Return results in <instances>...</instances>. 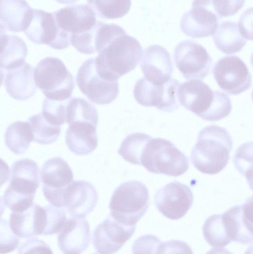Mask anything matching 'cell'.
<instances>
[{"label":"cell","mask_w":253,"mask_h":254,"mask_svg":"<svg viewBox=\"0 0 253 254\" xmlns=\"http://www.w3.org/2000/svg\"><path fill=\"white\" fill-rule=\"evenodd\" d=\"M232 147V137L225 128L216 125L207 126L199 133L191 151L192 163L202 173L216 174L228 164Z\"/></svg>","instance_id":"6da1fadb"},{"label":"cell","mask_w":253,"mask_h":254,"mask_svg":"<svg viewBox=\"0 0 253 254\" xmlns=\"http://www.w3.org/2000/svg\"><path fill=\"white\" fill-rule=\"evenodd\" d=\"M177 97L185 109L207 121L221 120L228 116L232 109L227 95L212 90L201 80L191 79L179 84Z\"/></svg>","instance_id":"7a4b0ae2"},{"label":"cell","mask_w":253,"mask_h":254,"mask_svg":"<svg viewBox=\"0 0 253 254\" xmlns=\"http://www.w3.org/2000/svg\"><path fill=\"white\" fill-rule=\"evenodd\" d=\"M143 50L140 42L126 33L113 39L95 58L97 72L108 80L117 81L135 69Z\"/></svg>","instance_id":"3957f363"},{"label":"cell","mask_w":253,"mask_h":254,"mask_svg":"<svg viewBox=\"0 0 253 254\" xmlns=\"http://www.w3.org/2000/svg\"><path fill=\"white\" fill-rule=\"evenodd\" d=\"M11 175L3 195L4 203L12 212H21L33 203L39 186V168L34 160L22 159L13 163Z\"/></svg>","instance_id":"277c9868"},{"label":"cell","mask_w":253,"mask_h":254,"mask_svg":"<svg viewBox=\"0 0 253 254\" xmlns=\"http://www.w3.org/2000/svg\"><path fill=\"white\" fill-rule=\"evenodd\" d=\"M149 203L147 186L139 181H128L114 190L109 204L110 214L120 223L136 225L147 212Z\"/></svg>","instance_id":"5b68a950"},{"label":"cell","mask_w":253,"mask_h":254,"mask_svg":"<svg viewBox=\"0 0 253 254\" xmlns=\"http://www.w3.org/2000/svg\"><path fill=\"white\" fill-rule=\"evenodd\" d=\"M141 164L149 172L178 177L189 169V161L185 154L169 140L151 139L141 159Z\"/></svg>","instance_id":"8992f818"},{"label":"cell","mask_w":253,"mask_h":254,"mask_svg":"<svg viewBox=\"0 0 253 254\" xmlns=\"http://www.w3.org/2000/svg\"><path fill=\"white\" fill-rule=\"evenodd\" d=\"M33 77L37 87L46 98L56 101L71 98L74 78L60 59L50 57L41 60L34 70Z\"/></svg>","instance_id":"52a82bcc"},{"label":"cell","mask_w":253,"mask_h":254,"mask_svg":"<svg viewBox=\"0 0 253 254\" xmlns=\"http://www.w3.org/2000/svg\"><path fill=\"white\" fill-rule=\"evenodd\" d=\"M76 79L80 91L95 104H108L118 95V80H108L99 74L96 68L95 58L89 59L82 64Z\"/></svg>","instance_id":"ba28073f"},{"label":"cell","mask_w":253,"mask_h":254,"mask_svg":"<svg viewBox=\"0 0 253 254\" xmlns=\"http://www.w3.org/2000/svg\"><path fill=\"white\" fill-rule=\"evenodd\" d=\"M176 67L187 79L203 80L210 72L212 59L206 49L195 41L186 40L175 47Z\"/></svg>","instance_id":"9c48e42d"},{"label":"cell","mask_w":253,"mask_h":254,"mask_svg":"<svg viewBox=\"0 0 253 254\" xmlns=\"http://www.w3.org/2000/svg\"><path fill=\"white\" fill-rule=\"evenodd\" d=\"M180 82L170 78L162 85H156L145 77L136 83L133 93L136 101L145 107H155L162 111L170 113L177 109L179 102L177 90Z\"/></svg>","instance_id":"30bf717a"},{"label":"cell","mask_w":253,"mask_h":254,"mask_svg":"<svg viewBox=\"0 0 253 254\" xmlns=\"http://www.w3.org/2000/svg\"><path fill=\"white\" fill-rule=\"evenodd\" d=\"M73 178L72 169L61 157L47 160L41 169V180L43 192L48 201L63 208L64 191Z\"/></svg>","instance_id":"8fae6325"},{"label":"cell","mask_w":253,"mask_h":254,"mask_svg":"<svg viewBox=\"0 0 253 254\" xmlns=\"http://www.w3.org/2000/svg\"><path fill=\"white\" fill-rule=\"evenodd\" d=\"M59 39L67 48L71 36L91 29L96 23V14L90 6L79 4L65 7L52 12Z\"/></svg>","instance_id":"7c38bea8"},{"label":"cell","mask_w":253,"mask_h":254,"mask_svg":"<svg viewBox=\"0 0 253 254\" xmlns=\"http://www.w3.org/2000/svg\"><path fill=\"white\" fill-rule=\"evenodd\" d=\"M219 87L230 95H238L248 89L252 76L246 64L238 57H224L215 64L212 70Z\"/></svg>","instance_id":"4fadbf2b"},{"label":"cell","mask_w":253,"mask_h":254,"mask_svg":"<svg viewBox=\"0 0 253 254\" xmlns=\"http://www.w3.org/2000/svg\"><path fill=\"white\" fill-rule=\"evenodd\" d=\"M193 194L186 185L174 181L159 189L154 197L157 210L165 217L172 220L182 218L191 207Z\"/></svg>","instance_id":"5bb4252c"},{"label":"cell","mask_w":253,"mask_h":254,"mask_svg":"<svg viewBox=\"0 0 253 254\" xmlns=\"http://www.w3.org/2000/svg\"><path fill=\"white\" fill-rule=\"evenodd\" d=\"M211 6V0H194L191 9L182 16L181 31L193 38L213 35L221 18L210 8Z\"/></svg>","instance_id":"9a60e30c"},{"label":"cell","mask_w":253,"mask_h":254,"mask_svg":"<svg viewBox=\"0 0 253 254\" xmlns=\"http://www.w3.org/2000/svg\"><path fill=\"white\" fill-rule=\"evenodd\" d=\"M136 225H126L114 220L110 214L95 229L92 241L98 253L113 254L131 238Z\"/></svg>","instance_id":"2e32d148"},{"label":"cell","mask_w":253,"mask_h":254,"mask_svg":"<svg viewBox=\"0 0 253 254\" xmlns=\"http://www.w3.org/2000/svg\"><path fill=\"white\" fill-rule=\"evenodd\" d=\"M253 196L241 205L234 206L222 214L227 233L231 241L247 244L253 242Z\"/></svg>","instance_id":"e0dca14e"},{"label":"cell","mask_w":253,"mask_h":254,"mask_svg":"<svg viewBox=\"0 0 253 254\" xmlns=\"http://www.w3.org/2000/svg\"><path fill=\"white\" fill-rule=\"evenodd\" d=\"M140 65L145 78L156 85L167 82L173 69L169 52L158 45H151L144 50Z\"/></svg>","instance_id":"ac0fdd59"},{"label":"cell","mask_w":253,"mask_h":254,"mask_svg":"<svg viewBox=\"0 0 253 254\" xmlns=\"http://www.w3.org/2000/svg\"><path fill=\"white\" fill-rule=\"evenodd\" d=\"M98 199L96 189L90 183L73 181L64 191L63 207L72 217L84 218L94 209Z\"/></svg>","instance_id":"d6986e66"},{"label":"cell","mask_w":253,"mask_h":254,"mask_svg":"<svg viewBox=\"0 0 253 254\" xmlns=\"http://www.w3.org/2000/svg\"><path fill=\"white\" fill-rule=\"evenodd\" d=\"M57 236L58 246L64 254H81L88 247L91 233L88 221L73 217L66 220Z\"/></svg>","instance_id":"ffe728a7"},{"label":"cell","mask_w":253,"mask_h":254,"mask_svg":"<svg viewBox=\"0 0 253 254\" xmlns=\"http://www.w3.org/2000/svg\"><path fill=\"white\" fill-rule=\"evenodd\" d=\"M27 38L37 44H46L60 50L57 28L52 13L33 9L30 22L24 31Z\"/></svg>","instance_id":"44dd1931"},{"label":"cell","mask_w":253,"mask_h":254,"mask_svg":"<svg viewBox=\"0 0 253 254\" xmlns=\"http://www.w3.org/2000/svg\"><path fill=\"white\" fill-rule=\"evenodd\" d=\"M46 224L45 208L37 204H33L21 212H12L10 215V226L14 234L21 238L43 235Z\"/></svg>","instance_id":"7402d4cb"},{"label":"cell","mask_w":253,"mask_h":254,"mask_svg":"<svg viewBox=\"0 0 253 254\" xmlns=\"http://www.w3.org/2000/svg\"><path fill=\"white\" fill-rule=\"evenodd\" d=\"M68 125L65 132V142L72 152L79 156L87 155L97 148L98 125L89 121H76Z\"/></svg>","instance_id":"603a6c76"},{"label":"cell","mask_w":253,"mask_h":254,"mask_svg":"<svg viewBox=\"0 0 253 254\" xmlns=\"http://www.w3.org/2000/svg\"><path fill=\"white\" fill-rule=\"evenodd\" d=\"M33 73L32 66L25 62L19 66L8 70L4 86L9 95L18 100H26L32 97L37 88Z\"/></svg>","instance_id":"cb8c5ba5"},{"label":"cell","mask_w":253,"mask_h":254,"mask_svg":"<svg viewBox=\"0 0 253 254\" xmlns=\"http://www.w3.org/2000/svg\"><path fill=\"white\" fill-rule=\"evenodd\" d=\"M33 13L25 0H0V22L12 32L24 31Z\"/></svg>","instance_id":"d4e9b609"},{"label":"cell","mask_w":253,"mask_h":254,"mask_svg":"<svg viewBox=\"0 0 253 254\" xmlns=\"http://www.w3.org/2000/svg\"><path fill=\"white\" fill-rule=\"evenodd\" d=\"M212 37L216 47L227 54L240 52L247 43V39L239 30L237 23L230 21L218 24Z\"/></svg>","instance_id":"484cf974"},{"label":"cell","mask_w":253,"mask_h":254,"mask_svg":"<svg viewBox=\"0 0 253 254\" xmlns=\"http://www.w3.org/2000/svg\"><path fill=\"white\" fill-rule=\"evenodd\" d=\"M5 143L14 154L25 153L33 141V136L28 122L16 121L10 124L4 134Z\"/></svg>","instance_id":"4316f807"},{"label":"cell","mask_w":253,"mask_h":254,"mask_svg":"<svg viewBox=\"0 0 253 254\" xmlns=\"http://www.w3.org/2000/svg\"><path fill=\"white\" fill-rule=\"evenodd\" d=\"M28 49L25 42L17 35H9L7 44L0 53V67L10 70L25 62Z\"/></svg>","instance_id":"83f0119b"},{"label":"cell","mask_w":253,"mask_h":254,"mask_svg":"<svg viewBox=\"0 0 253 254\" xmlns=\"http://www.w3.org/2000/svg\"><path fill=\"white\" fill-rule=\"evenodd\" d=\"M152 137L144 133L134 132L126 136L121 142L118 153L127 162L141 165L145 148Z\"/></svg>","instance_id":"f1b7e54d"},{"label":"cell","mask_w":253,"mask_h":254,"mask_svg":"<svg viewBox=\"0 0 253 254\" xmlns=\"http://www.w3.org/2000/svg\"><path fill=\"white\" fill-rule=\"evenodd\" d=\"M202 233L207 243L215 249H223L232 242L227 233L222 214L209 216L203 225Z\"/></svg>","instance_id":"f546056e"},{"label":"cell","mask_w":253,"mask_h":254,"mask_svg":"<svg viewBox=\"0 0 253 254\" xmlns=\"http://www.w3.org/2000/svg\"><path fill=\"white\" fill-rule=\"evenodd\" d=\"M85 121L98 125V114L96 108L87 100L81 98H70L66 107L65 122Z\"/></svg>","instance_id":"4dcf8cb0"},{"label":"cell","mask_w":253,"mask_h":254,"mask_svg":"<svg viewBox=\"0 0 253 254\" xmlns=\"http://www.w3.org/2000/svg\"><path fill=\"white\" fill-rule=\"evenodd\" d=\"M28 122L33 134V141L39 144H51L57 140L60 134V127L49 123L42 113L31 116Z\"/></svg>","instance_id":"1f68e13d"},{"label":"cell","mask_w":253,"mask_h":254,"mask_svg":"<svg viewBox=\"0 0 253 254\" xmlns=\"http://www.w3.org/2000/svg\"><path fill=\"white\" fill-rule=\"evenodd\" d=\"M95 13L103 19L119 18L129 11L131 0H87Z\"/></svg>","instance_id":"d6a6232c"},{"label":"cell","mask_w":253,"mask_h":254,"mask_svg":"<svg viewBox=\"0 0 253 254\" xmlns=\"http://www.w3.org/2000/svg\"><path fill=\"white\" fill-rule=\"evenodd\" d=\"M68 100L56 101L46 98L42 104V114L52 125L60 127L65 122L66 107Z\"/></svg>","instance_id":"836d02e7"},{"label":"cell","mask_w":253,"mask_h":254,"mask_svg":"<svg viewBox=\"0 0 253 254\" xmlns=\"http://www.w3.org/2000/svg\"><path fill=\"white\" fill-rule=\"evenodd\" d=\"M46 211V224L43 235H50L60 231L66 221L65 212L62 207L48 205Z\"/></svg>","instance_id":"e575fe53"},{"label":"cell","mask_w":253,"mask_h":254,"mask_svg":"<svg viewBox=\"0 0 253 254\" xmlns=\"http://www.w3.org/2000/svg\"><path fill=\"white\" fill-rule=\"evenodd\" d=\"M19 239L12 231L9 223L0 219V254H7L14 251L18 246Z\"/></svg>","instance_id":"d590c367"},{"label":"cell","mask_w":253,"mask_h":254,"mask_svg":"<svg viewBox=\"0 0 253 254\" xmlns=\"http://www.w3.org/2000/svg\"><path fill=\"white\" fill-rule=\"evenodd\" d=\"M245 0H211L215 12L221 18L235 14L243 6Z\"/></svg>","instance_id":"8d00e7d4"},{"label":"cell","mask_w":253,"mask_h":254,"mask_svg":"<svg viewBox=\"0 0 253 254\" xmlns=\"http://www.w3.org/2000/svg\"><path fill=\"white\" fill-rule=\"evenodd\" d=\"M161 242L155 236L147 235L142 236L134 242L132 246L133 253H156L159 251Z\"/></svg>","instance_id":"74e56055"},{"label":"cell","mask_w":253,"mask_h":254,"mask_svg":"<svg viewBox=\"0 0 253 254\" xmlns=\"http://www.w3.org/2000/svg\"><path fill=\"white\" fill-rule=\"evenodd\" d=\"M18 252L19 254L52 253L50 247L46 243L35 237L28 238L27 240L21 243L18 246Z\"/></svg>","instance_id":"f35d334b"},{"label":"cell","mask_w":253,"mask_h":254,"mask_svg":"<svg viewBox=\"0 0 253 254\" xmlns=\"http://www.w3.org/2000/svg\"><path fill=\"white\" fill-rule=\"evenodd\" d=\"M251 9H248L241 16L237 23L239 30L243 36L248 40H252V14L250 16Z\"/></svg>","instance_id":"ab89813d"},{"label":"cell","mask_w":253,"mask_h":254,"mask_svg":"<svg viewBox=\"0 0 253 254\" xmlns=\"http://www.w3.org/2000/svg\"><path fill=\"white\" fill-rule=\"evenodd\" d=\"M10 170L7 164L0 158V187L8 181Z\"/></svg>","instance_id":"60d3db41"},{"label":"cell","mask_w":253,"mask_h":254,"mask_svg":"<svg viewBox=\"0 0 253 254\" xmlns=\"http://www.w3.org/2000/svg\"><path fill=\"white\" fill-rule=\"evenodd\" d=\"M5 209V206L4 204L3 201L0 196V218L1 217L4 210Z\"/></svg>","instance_id":"b9f144b4"},{"label":"cell","mask_w":253,"mask_h":254,"mask_svg":"<svg viewBox=\"0 0 253 254\" xmlns=\"http://www.w3.org/2000/svg\"><path fill=\"white\" fill-rule=\"evenodd\" d=\"M55 0L60 3L68 4H72L78 0Z\"/></svg>","instance_id":"7bdbcfd3"},{"label":"cell","mask_w":253,"mask_h":254,"mask_svg":"<svg viewBox=\"0 0 253 254\" xmlns=\"http://www.w3.org/2000/svg\"><path fill=\"white\" fill-rule=\"evenodd\" d=\"M4 73L3 71L0 68V87L3 82Z\"/></svg>","instance_id":"ee69618b"}]
</instances>
